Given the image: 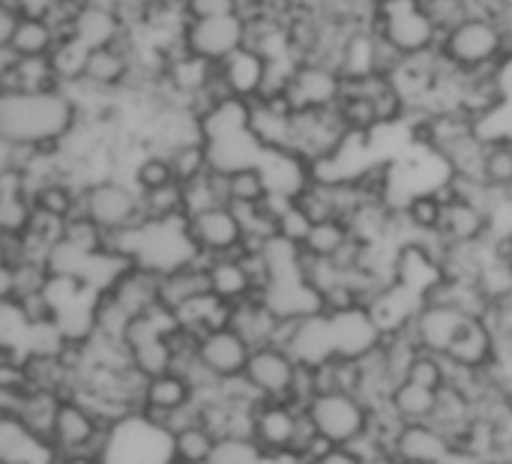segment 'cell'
Wrapping results in <instances>:
<instances>
[{"label":"cell","mask_w":512,"mask_h":464,"mask_svg":"<svg viewBox=\"0 0 512 464\" xmlns=\"http://www.w3.org/2000/svg\"><path fill=\"white\" fill-rule=\"evenodd\" d=\"M279 312L264 300V297H249L237 306H231V327L252 345V348H264L273 345L276 327H279Z\"/></svg>","instance_id":"484cf974"},{"label":"cell","mask_w":512,"mask_h":464,"mask_svg":"<svg viewBox=\"0 0 512 464\" xmlns=\"http://www.w3.org/2000/svg\"><path fill=\"white\" fill-rule=\"evenodd\" d=\"M483 180H486L492 189L510 195L512 201V144H507V141H492V144H489Z\"/></svg>","instance_id":"60d3db41"},{"label":"cell","mask_w":512,"mask_h":464,"mask_svg":"<svg viewBox=\"0 0 512 464\" xmlns=\"http://www.w3.org/2000/svg\"><path fill=\"white\" fill-rule=\"evenodd\" d=\"M300 411L294 402H258L252 414L249 435L264 450V456H291Z\"/></svg>","instance_id":"5bb4252c"},{"label":"cell","mask_w":512,"mask_h":464,"mask_svg":"<svg viewBox=\"0 0 512 464\" xmlns=\"http://www.w3.org/2000/svg\"><path fill=\"white\" fill-rule=\"evenodd\" d=\"M477 417H480L477 414V399L471 393H465L459 387H450V384L438 390V405H435L432 423L444 435H450L453 444H465V438L474 429Z\"/></svg>","instance_id":"7402d4cb"},{"label":"cell","mask_w":512,"mask_h":464,"mask_svg":"<svg viewBox=\"0 0 512 464\" xmlns=\"http://www.w3.org/2000/svg\"><path fill=\"white\" fill-rule=\"evenodd\" d=\"M216 435L201 423V426H189L183 432H177L171 438V462L174 464H210L213 447H216Z\"/></svg>","instance_id":"836d02e7"},{"label":"cell","mask_w":512,"mask_h":464,"mask_svg":"<svg viewBox=\"0 0 512 464\" xmlns=\"http://www.w3.org/2000/svg\"><path fill=\"white\" fill-rule=\"evenodd\" d=\"M372 27L402 54L420 57L441 48V27L426 9V0H378Z\"/></svg>","instance_id":"7a4b0ae2"},{"label":"cell","mask_w":512,"mask_h":464,"mask_svg":"<svg viewBox=\"0 0 512 464\" xmlns=\"http://www.w3.org/2000/svg\"><path fill=\"white\" fill-rule=\"evenodd\" d=\"M297 372H300V363L294 360L291 351L264 345L252 351L243 381L261 402H291Z\"/></svg>","instance_id":"ba28073f"},{"label":"cell","mask_w":512,"mask_h":464,"mask_svg":"<svg viewBox=\"0 0 512 464\" xmlns=\"http://www.w3.org/2000/svg\"><path fill=\"white\" fill-rule=\"evenodd\" d=\"M210 294V279H207V258L189 264V267H180L174 273H165L159 279V303L168 309V312H180L183 306H189L192 300Z\"/></svg>","instance_id":"d4e9b609"},{"label":"cell","mask_w":512,"mask_h":464,"mask_svg":"<svg viewBox=\"0 0 512 464\" xmlns=\"http://www.w3.org/2000/svg\"><path fill=\"white\" fill-rule=\"evenodd\" d=\"M81 216L93 219L105 234H117L144 222L141 213V192L132 180L123 177H102L84 186L81 195Z\"/></svg>","instance_id":"5b68a950"},{"label":"cell","mask_w":512,"mask_h":464,"mask_svg":"<svg viewBox=\"0 0 512 464\" xmlns=\"http://www.w3.org/2000/svg\"><path fill=\"white\" fill-rule=\"evenodd\" d=\"M306 411L330 447H354L369 435L372 426V405L357 393H321Z\"/></svg>","instance_id":"8992f818"},{"label":"cell","mask_w":512,"mask_h":464,"mask_svg":"<svg viewBox=\"0 0 512 464\" xmlns=\"http://www.w3.org/2000/svg\"><path fill=\"white\" fill-rule=\"evenodd\" d=\"M219 81L228 90L231 99H243V102H255L258 96H264L267 81H270V60L252 48L243 45L240 51H234L231 57H225L219 63Z\"/></svg>","instance_id":"9a60e30c"},{"label":"cell","mask_w":512,"mask_h":464,"mask_svg":"<svg viewBox=\"0 0 512 464\" xmlns=\"http://www.w3.org/2000/svg\"><path fill=\"white\" fill-rule=\"evenodd\" d=\"M438 464H495L486 453H480V450H474V447H468V444H453L450 450H447V456L441 459Z\"/></svg>","instance_id":"f6af8a7d"},{"label":"cell","mask_w":512,"mask_h":464,"mask_svg":"<svg viewBox=\"0 0 512 464\" xmlns=\"http://www.w3.org/2000/svg\"><path fill=\"white\" fill-rule=\"evenodd\" d=\"M309 464H366V459L354 447H327L318 459Z\"/></svg>","instance_id":"bcb514c9"},{"label":"cell","mask_w":512,"mask_h":464,"mask_svg":"<svg viewBox=\"0 0 512 464\" xmlns=\"http://www.w3.org/2000/svg\"><path fill=\"white\" fill-rule=\"evenodd\" d=\"M435 405H438V390L420 387L414 381H402L390 396V408L396 411V417L405 426L408 423H432Z\"/></svg>","instance_id":"1f68e13d"},{"label":"cell","mask_w":512,"mask_h":464,"mask_svg":"<svg viewBox=\"0 0 512 464\" xmlns=\"http://www.w3.org/2000/svg\"><path fill=\"white\" fill-rule=\"evenodd\" d=\"M330 327H333L336 357L360 360V357L378 351L384 342V330L378 327L375 315L366 306H354V309L330 315Z\"/></svg>","instance_id":"2e32d148"},{"label":"cell","mask_w":512,"mask_h":464,"mask_svg":"<svg viewBox=\"0 0 512 464\" xmlns=\"http://www.w3.org/2000/svg\"><path fill=\"white\" fill-rule=\"evenodd\" d=\"M129 360H132V366H135L144 378H156V375L171 372V366H174V351H171L168 336H162V339H150V342L132 345V348H129Z\"/></svg>","instance_id":"74e56055"},{"label":"cell","mask_w":512,"mask_h":464,"mask_svg":"<svg viewBox=\"0 0 512 464\" xmlns=\"http://www.w3.org/2000/svg\"><path fill=\"white\" fill-rule=\"evenodd\" d=\"M135 36L117 42V45H105V48H93L90 60H87V72L84 81L78 87L102 93V96H117L120 90L129 87L132 72H135Z\"/></svg>","instance_id":"8fae6325"},{"label":"cell","mask_w":512,"mask_h":464,"mask_svg":"<svg viewBox=\"0 0 512 464\" xmlns=\"http://www.w3.org/2000/svg\"><path fill=\"white\" fill-rule=\"evenodd\" d=\"M108 441V429L99 423V417L75 396H66L60 411H57V423L51 432V450L54 456H72V453H93L102 459Z\"/></svg>","instance_id":"52a82bcc"},{"label":"cell","mask_w":512,"mask_h":464,"mask_svg":"<svg viewBox=\"0 0 512 464\" xmlns=\"http://www.w3.org/2000/svg\"><path fill=\"white\" fill-rule=\"evenodd\" d=\"M171 464H174V462H171Z\"/></svg>","instance_id":"f907efd6"},{"label":"cell","mask_w":512,"mask_h":464,"mask_svg":"<svg viewBox=\"0 0 512 464\" xmlns=\"http://www.w3.org/2000/svg\"><path fill=\"white\" fill-rule=\"evenodd\" d=\"M288 99L294 102L297 111L306 108H336L339 99L345 96V78L336 66L303 60L288 84Z\"/></svg>","instance_id":"7c38bea8"},{"label":"cell","mask_w":512,"mask_h":464,"mask_svg":"<svg viewBox=\"0 0 512 464\" xmlns=\"http://www.w3.org/2000/svg\"><path fill=\"white\" fill-rule=\"evenodd\" d=\"M159 273L147 270V267H138V264H129L114 282L111 288H105L132 318L138 315H147L153 309H159Z\"/></svg>","instance_id":"ffe728a7"},{"label":"cell","mask_w":512,"mask_h":464,"mask_svg":"<svg viewBox=\"0 0 512 464\" xmlns=\"http://www.w3.org/2000/svg\"><path fill=\"white\" fill-rule=\"evenodd\" d=\"M336 108H339V117H342V123L348 126L351 135H375L384 126L375 99L369 93L351 87V84H345V96L339 99Z\"/></svg>","instance_id":"4dcf8cb0"},{"label":"cell","mask_w":512,"mask_h":464,"mask_svg":"<svg viewBox=\"0 0 512 464\" xmlns=\"http://www.w3.org/2000/svg\"><path fill=\"white\" fill-rule=\"evenodd\" d=\"M264 459V450L255 444L252 435H225L216 441L210 464H258Z\"/></svg>","instance_id":"ab89813d"},{"label":"cell","mask_w":512,"mask_h":464,"mask_svg":"<svg viewBox=\"0 0 512 464\" xmlns=\"http://www.w3.org/2000/svg\"><path fill=\"white\" fill-rule=\"evenodd\" d=\"M102 464H171V435L138 411L108 429Z\"/></svg>","instance_id":"277c9868"},{"label":"cell","mask_w":512,"mask_h":464,"mask_svg":"<svg viewBox=\"0 0 512 464\" xmlns=\"http://www.w3.org/2000/svg\"><path fill=\"white\" fill-rule=\"evenodd\" d=\"M252 351L255 348L234 327H219L201 336L198 360L216 381H237L243 378Z\"/></svg>","instance_id":"4fadbf2b"},{"label":"cell","mask_w":512,"mask_h":464,"mask_svg":"<svg viewBox=\"0 0 512 464\" xmlns=\"http://www.w3.org/2000/svg\"><path fill=\"white\" fill-rule=\"evenodd\" d=\"M399 210H402L405 228H408V234H411V240H414V237L441 231L444 210H447V198H444L441 189H429V192L411 195Z\"/></svg>","instance_id":"83f0119b"},{"label":"cell","mask_w":512,"mask_h":464,"mask_svg":"<svg viewBox=\"0 0 512 464\" xmlns=\"http://www.w3.org/2000/svg\"><path fill=\"white\" fill-rule=\"evenodd\" d=\"M0 3H12V6H18L24 15H48L57 3H63V0H0Z\"/></svg>","instance_id":"c3c4849f"},{"label":"cell","mask_w":512,"mask_h":464,"mask_svg":"<svg viewBox=\"0 0 512 464\" xmlns=\"http://www.w3.org/2000/svg\"><path fill=\"white\" fill-rule=\"evenodd\" d=\"M354 240V231L348 225V219H324V222H315L303 249L315 258H336L348 243Z\"/></svg>","instance_id":"d6a6232c"},{"label":"cell","mask_w":512,"mask_h":464,"mask_svg":"<svg viewBox=\"0 0 512 464\" xmlns=\"http://www.w3.org/2000/svg\"><path fill=\"white\" fill-rule=\"evenodd\" d=\"M78 123L81 108L63 87L45 93H0V141L57 150Z\"/></svg>","instance_id":"6da1fadb"},{"label":"cell","mask_w":512,"mask_h":464,"mask_svg":"<svg viewBox=\"0 0 512 464\" xmlns=\"http://www.w3.org/2000/svg\"><path fill=\"white\" fill-rule=\"evenodd\" d=\"M168 159H171V165H174V177H177V183H180V186H186V183H192V180H198V177H204V174H210V171H213L207 141L183 144V147L171 150V153H168Z\"/></svg>","instance_id":"f35d334b"},{"label":"cell","mask_w":512,"mask_h":464,"mask_svg":"<svg viewBox=\"0 0 512 464\" xmlns=\"http://www.w3.org/2000/svg\"><path fill=\"white\" fill-rule=\"evenodd\" d=\"M450 447V435H444L435 423H408L393 444V456L405 464H438Z\"/></svg>","instance_id":"44dd1931"},{"label":"cell","mask_w":512,"mask_h":464,"mask_svg":"<svg viewBox=\"0 0 512 464\" xmlns=\"http://www.w3.org/2000/svg\"><path fill=\"white\" fill-rule=\"evenodd\" d=\"M189 402H195V387L189 384V378L180 372H165V375H156L147 381L141 414L150 420H159V417H165V414H171Z\"/></svg>","instance_id":"4316f807"},{"label":"cell","mask_w":512,"mask_h":464,"mask_svg":"<svg viewBox=\"0 0 512 464\" xmlns=\"http://www.w3.org/2000/svg\"><path fill=\"white\" fill-rule=\"evenodd\" d=\"M183 45L210 60L222 63L243 45H249V21L243 15H222V18H195L183 24Z\"/></svg>","instance_id":"9c48e42d"},{"label":"cell","mask_w":512,"mask_h":464,"mask_svg":"<svg viewBox=\"0 0 512 464\" xmlns=\"http://www.w3.org/2000/svg\"><path fill=\"white\" fill-rule=\"evenodd\" d=\"M405 381H414L420 387H429V390H441L447 387V360L444 354H432V351H420L417 360L411 363Z\"/></svg>","instance_id":"b9f144b4"},{"label":"cell","mask_w":512,"mask_h":464,"mask_svg":"<svg viewBox=\"0 0 512 464\" xmlns=\"http://www.w3.org/2000/svg\"><path fill=\"white\" fill-rule=\"evenodd\" d=\"M270 195V183L261 165L240 168L228 174V201L231 207H258Z\"/></svg>","instance_id":"e575fe53"},{"label":"cell","mask_w":512,"mask_h":464,"mask_svg":"<svg viewBox=\"0 0 512 464\" xmlns=\"http://www.w3.org/2000/svg\"><path fill=\"white\" fill-rule=\"evenodd\" d=\"M207 279H210V294L228 306H237V303L255 297V282L243 264V255L207 258Z\"/></svg>","instance_id":"603a6c76"},{"label":"cell","mask_w":512,"mask_h":464,"mask_svg":"<svg viewBox=\"0 0 512 464\" xmlns=\"http://www.w3.org/2000/svg\"><path fill=\"white\" fill-rule=\"evenodd\" d=\"M312 216L294 201L282 216H279V237L282 240H288V243H297V246H303L306 243V237H309V231H312Z\"/></svg>","instance_id":"7bdbcfd3"},{"label":"cell","mask_w":512,"mask_h":464,"mask_svg":"<svg viewBox=\"0 0 512 464\" xmlns=\"http://www.w3.org/2000/svg\"><path fill=\"white\" fill-rule=\"evenodd\" d=\"M189 234L204 258H222V255H240L246 243V228L231 204L186 216Z\"/></svg>","instance_id":"30bf717a"},{"label":"cell","mask_w":512,"mask_h":464,"mask_svg":"<svg viewBox=\"0 0 512 464\" xmlns=\"http://www.w3.org/2000/svg\"><path fill=\"white\" fill-rule=\"evenodd\" d=\"M72 36H78L87 48H105L117 45L132 36V27L117 9L99 6L93 0H81V9L72 24Z\"/></svg>","instance_id":"ac0fdd59"},{"label":"cell","mask_w":512,"mask_h":464,"mask_svg":"<svg viewBox=\"0 0 512 464\" xmlns=\"http://www.w3.org/2000/svg\"><path fill=\"white\" fill-rule=\"evenodd\" d=\"M498 348V333L489 318H471L447 357L468 369H489L498 360Z\"/></svg>","instance_id":"cb8c5ba5"},{"label":"cell","mask_w":512,"mask_h":464,"mask_svg":"<svg viewBox=\"0 0 512 464\" xmlns=\"http://www.w3.org/2000/svg\"><path fill=\"white\" fill-rule=\"evenodd\" d=\"M495 231L492 213H486L480 204L465 201V198H450L441 222V234L450 246H474L486 243Z\"/></svg>","instance_id":"d6986e66"},{"label":"cell","mask_w":512,"mask_h":464,"mask_svg":"<svg viewBox=\"0 0 512 464\" xmlns=\"http://www.w3.org/2000/svg\"><path fill=\"white\" fill-rule=\"evenodd\" d=\"M438 51L462 72H489L507 57V33L492 15H468L441 36Z\"/></svg>","instance_id":"3957f363"},{"label":"cell","mask_w":512,"mask_h":464,"mask_svg":"<svg viewBox=\"0 0 512 464\" xmlns=\"http://www.w3.org/2000/svg\"><path fill=\"white\" fill-rule=\"evenodd\" d=\"M183 12H186V21L240 15V0H183Z\"/></svg>","instance_id":"ee69618b"},{"label":"cell","mask_w":512,"mask_h":464,"mask_svg":"<svg viewBox=\"0 0 512 464\" xmlns=\"http://www.w3.org/2000/svg\"><path fill=\"white\" fill-rule=\"evenodd\" d=\"M468 321H471V315H465V312H459L453 306L423 303V309L411 321V330H414L423 351L450 354V348L456 345V339H459V333L465 330Z\"/></svg>","instance_id":"e0dca14e"},{"label":"cell","mask_w":512,"mask_h":464,"mask_svg":"<svg viewBox=\"0 0 512 464\" xmlns=\"http://www.w3.org/2000/svg\"><path fill=\"white\" fill-rule=\"evenodd\" d=\"M141 213H144V222H168V219L186 216L183 186L171 183L153 192H141Z\"/></svg>","instance_id":"8d00e7d4"},{"label":"cell","mask_w":512,"mask_h":464,"mask_svg":"<svg viewBox=\"0 0 512 464\" xmlns=\"http://www.w3.org/2000/svg\"><path fill=\"white\" fill-rule=\"evenodd\" d=\"M495 81H498L501 99H504V102H512V51L495 66Z\"/></svg>","instance_id":"7dc6e473"},{"label":"cell","mask_w":512,"mask_h":464,"mask_svg":"<svg viewBox=\"0 0 512 464\" xmlns=\"http://www.w3.org/2000/svg\"><path fill=\"white\" fill-rule=\"evenodd\" d=\"M129 180L135 183L138 192H153V189H162V186L177 183L174 165H171L168 153H156V150H144L135 159V165L129 171Z\"/></svg>","instance_id":"d590c367"},{"label":"cell","mask_w":512,"mask_h":464,"mask_svg":"<svg viewBox=\"0 0 512 464\" xmlns=\"http://www.w3.org/2000/svg\"><path fill=\"white\" fill-rule=\"evenodd\" d=\"M267 6H276V9H288L291 6V0H264Z\"/></svg>","instance_id":"681fc988"},{"label":"cell","mask_w":512,"mask_h":464,"mask_svg":"<svg viewBox=\"0 0 512 464\" xmlns=\"http://www.w3.org/2000/svg\"><path fill=\"white\" fill-rule=\"evenodd\" d=\"M57 42L60 33L45 15H24L6 51H12L15 57H48Z\"/></svg>","instance_id":"f1b7e54d"},{"label":"cell","mask_w":512,"mask_h":464,"mask_svg":"<svg viewBox=\"0 0 512 464\" xmlns=\"http://www.w3.org/2000/svg\"><path fill=\"white\" fill-rule=\"evenodd\" d=\"M90 51L93 48H87L78 36H72V33L60 36V42L54 45L48 60H51V69H54V75H57L63 90H72V87H78L84 81Z\"/></svg>","instance_id":"f546056e"}]
</instances>
